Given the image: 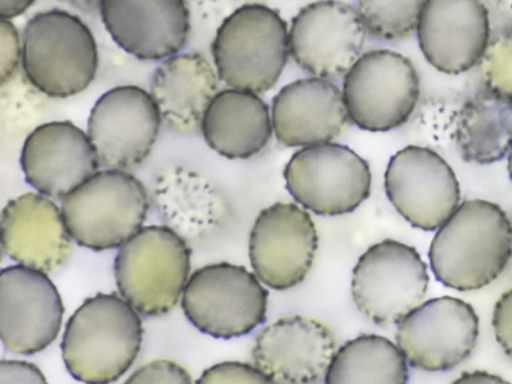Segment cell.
Returning a JSON list of instances; mask_svg holds the SVG:
<instances>
[{"label":"cell","instance_id":"cell-33","mask_svg":"<svg viewBox=\"0 0 512 384\" xmlns=\"http://www.w3.org/2000/svg\"><path fill=\"white\" fill-rule=\"evenodd\" d=\"M492 327L497 343L512 359V287L504 292L495 303Z\"/></svg>","mask_w":512,"mask_h":384},{"label":"cell","instance_id":"cell-4","mask_svg":"<svg viewBox=\"0 0 512 384\" xmlns=\"http://www.w3.org/2000/svg\"><path fill=\"white\" fill-rule=\"evenodd\" d=\"M211 52L218 77L232 89L266 92L288 60L287 23L265 4H243L222 21Z\"/></svg>","mask_w":512,"mask_h":384},{"label":"cell","instance_id":"cell-1","mask_svg":"<svg viewBox=\"0 0 512 384\" xmlns=\"http://www.w3.org/2000/svg\"><path fill=\"white\" fill-rule=\"evenodd\" d=\"M512 257V223L496 203L465 200L434 234L428 258L435 278L458 291L481 289Z\"/></svg>","mask_w":512,"mask_h":384},{"label":"cell","instance_id":"cell-24","mask_svg":"<svg viewBox=\"0 0 512 384\" xmlns=\"http://www.w3.org/2000/svg\"><path fill=\"white\" fill-rule=\"evenodd\" d=\"M201 131L207 145L228 159H247L259 153L272 134L269 107L256 93L225 89L206 109Z\"/></svg>","mask_w":512,"mask_h":384},{"label":"cell","instance_id":"cell-25","mask_svg":"<svg viewBox=\"0 0 512 384\" xmlns=\"http://www.w3.org/2000/svg\"><path fill=\"white\" fill-rule=\"evenodd\" d=\"M453 137L464 161H500L512 149V98L487 87L477 91L457 111Z\"/></svg>","mask_w":512,"mask_h":384},{"label":"cell","instance_id":"cell-37","mask_svg":"<svg viewBox=\"0 0 512 384\" xmlns=\"http://www.w3.org/2000/svg\"><path fill=\"white\" fill-rule=\"evenodd\" d=\"M507 170L512 181V149L510 150L507 158Z\"/></svg>","mask_w":512,"mask_h":384},{"label":"cell","instance_id":"cell-7","mask_svg":"<svg viewBox=\"0 0 512 384\" xmlns=\"http://www.w3.org/2000/svg\"><path fill=\"white\" fill-rule=\"evenodd\" d=\"M268 291L242 265L218 262L195 270L185 285L181 306L201 332L230 339L252 332L266 320Z\"/></svg>","mask_w":512,"mask_h":384},{"label":"cell","instance_id":"cell-17","mask_svg":"<svg viewBox=\"0 0 512 384\" xmlns=\"http://www.w3.org/2000/svg\"><path fill=\"white\" fill-rule=\"evenodd\" d=\"M337 350L329 326L293 315L265 326L251 354L253 364L278 384H316L324 380Z\"/></svg>","mask_w":512,"mask_h":384},{"label":"cell","instance_id":"cell-21","mask_svg":"<svg viewBox=\"0 0 512 384\" xmlns=\"http://www.w3.org/2000/svg\"><path fill=\"white\" fill-rule=\"evenodd\" d=\"M72 240L61 208L40 193L21 194L1 212L2 249L19 265L52 272L69 259Z\"/></svg>","mask_w":512,"mask_h":384},{"label":"cell","instance_id":"cell-13","mask_svg":"<svg viewBox=\"0 0 512 384\" xmlns=\"http://www.w3.org/2000/svg\"><path fill=\"white\" fill-rule=\"evenodd\" d=\"M317 248V229L310 214L295 203L276 202L255 219L248 255L261 283L282 291L306 278Z\"/></svg>","mask_w":512,"mask_h":384},{"label":"cell","instance_id":"cell-31","mask_svg":"<svg viewBox=\"0 0 512 384\" xmlns=\"http://www.w3.org/2000/svg\"><path fill=\"white\" fill-rule=\"evenodd\" d=\"M123 384H193V381L183 366L158 359L138 367Z\"/></svg>","mask_w":512,"mask_h":384},{"label":"cell","instance_id":"cell-14","mask_svg":"<svg viewBox=\"0 0 512 384\" xmlns=\"http://www.w3.org/2000/svg\"><path fill=\"white\" fill-rule=\"evenodd\" d=\"M366 29L357 9L342 1L312 2L293 17L289 52L312 77L336 79L360 57Z\"/></svg>","mask_w":512,"mask_h":384},{"label":"cell","instance_id":"cell-23","mask_svg":"<svg viewBox=\"0 0 512 384\" xmlns=\"http://www.w3.org/2000/svg\"><path fill=\"white\" fill-rule=\"evenodd\" d=\"M218 75L199 53L166 59L153 72L149 93L165 125L180 133L193 132L218 93Z\"/></svg>","mask_w":512,"mask_h":384},{"label":"cell","instance_id":"cell-34","mask_svg":"<svg viewBox=\"0 0 512 384\" xmlns=\"http://www.w3.org/2000/svg\"><path fill=\"white\" fill-rule=\"evenodd\" d=\"M0 384H48V382L35 364L23 360L2 359Z\"/></svg>","mask_w":512,"mask_h":384},{"label":"cell","instance_id":"cell-2","mask_svg":"<svg viewBox=\"0 0 512 384\" xmlns=\"http://www.w3.org/2000/svg\"><path fill=\"white\" fill-rule=\"evenodd\" d=\"M143 337L139 313L118 294L87 298L68 319L61 350L70 375L85 384H111L133 364Z\"/></svg>","mask_w":512,"mask_h":384},{"label":"cell","instance_id":"cell-11","mask_svg":"<svg viewBox=\"0 0 512 384\" xmlns=\"http://www.w3.org/2000/svg\"><path fill=\"white\" fill-rule=\"evenodd\" d=\"M396 330V345L408 364L428 372L451 370L472 353L479 317L466 301L441 296L411 311Z\"/></svg>","mask_w":512,"mask_h":384},{"label":"cell","instance_id":"cell-36","mask_svg":"<svg viewBox=\"0 0 512 384\" xmlns=\"http://www.w3.org/2000/svg\"><path fill=\"white\" fill-rule=\"evenodd\" d=\"M33 3L31 0H0L1 20L9 21L25 12Z\"/></svg>","mask_w":512,"mask_h":384},{"label":"cell","instance_id":"cell-27","mask_svg":"<svg viewBox=\"0 0 512 384\" xmlns=\"http://www.w3.org/2000/svg\"><path fill=\"white\" fill-rule=\"evenodd\" d=\"M408 362L399 347L377 334H362L336 351L324 384H408Z\"/></svg>","mask_w":512,"mask_h":384},{"label":"cell","instance_id":"cell-22","mask_svg":"<svg viewBox=\"0 0 512 384\" xmlns=\"http://www.w3.org/2000/svg\"><path fill=\"white\" fill-rule=\"evenodd\" d=\"M271 120L277 140L287 147L329 143L343 134L349 116L343 94L328 79H297L273 97Z\"/></svg>","mask_w":512,"mask_h":384},{"label":"cell","instance_id":"cell-20","mask_svg":"<svg viewBox=\"0 0 512 384\" xmlns=\"http://www.w3.org/2000/svg\"><path fill=\"white\" fill-rule=\"evenodd\" d=\"M99 11L114 42L142 60L179 54L189 36L190 13L181 0H104Z\"/></svg>","mask_w":512,"mask_h":384},{"label":"cell","instance_id":"cell-12","mask_svg":"<svg viewBox=\"0 0 512 384\" xmlns=\"http://www.w3.org/2000/svg\"><path fill=\"white\" fill-rule=\"evenodd\" d=\"M386 195L413 227L437 230L460 205V187L451 166L428 147L409 145L389 160Z\"/></svg>","mask_w":512,"mask_h":384},{"label":"cell","instance_id":"cell-19","mask_svg":"<svg viewBox=\"0 0 512 384\" xmlns=\"http://www.w3.org/2000/svg\"><path fill=\"white\" fill-rule=\"evenodd\" d=\"M20 164L38 193L63 200L98 172L100 162L87 133L70 121H52L26 137Z\"/></svg>","mask_w":512,"mask_h":384},{"label":"cell","instance_id":"cell-6","mask_svg":"<svg viewBox=\"0 0 512 384\" xmlns=\"http://www.w3.org/2000/svg\"><path fill=\"white\" fill-rule=\"evenodd\" d=\"M149 210L142 182L125 170L96 172L62 200L72 239L95 251L121 247L141 228Z\"/></svg>","mask_w":512,"mask_h":384},{"label":"cell","instance_id":"cell-35","mask_svg":"<svg viewBox=\"0 0 512 384\" xmlns=\"http://www.w3.org/2000/svg\"><path fill=\"white\" fill-rule=\"evenodd\" d=\"M451 384H511L501 376L484 370L466 371Z\"/></svg>","mask_w":512,"mask_h":384},{"label":"cell","instance_id":"cell-18","mask_svg":"<svg viewBox=\"0 0 512 384\" xmlns=\"http://www.w3.org/2000/svg\"><path fill=\"white\" fill-rule=\"evenodd\" d=\"M425 59L445 74L479 64L490 42L489 12L475 0L423 1L417 24Z\"/></svg>","mask_w":512,"mask_h":384},{"label":"cell","instance_id":"cell-3","mask_svg":"<svg viewBox=\"0 0 512 384\" xmlns=\"http://www.w3.org/2000/svg\"><path fill=\"white\" fill-rule=\"evenodd\" d=\"M21 44L25 77L49 97L76 95L95 77V38L77 15L56 8L34 14L23 29Z\"/></svg>","mask_w":512,"mask_h":384},{"label":"cell","instance_id":"cell-28","mask_svg":"<svg viewBox=\"0 0 512 384\" xmlns=\"http://www.w3.org/2000/svg\"><path fill=\"white\" fill-rule=\"evenodd\" d=\"M423 1H359L358 12L366 31L385 41H400L416 30Z\"/></svg>","mask_w":512,"mask_h":384},{"label":"cell","instance_id":"cell-32","mask_svg":"<svg viewBox=\"0 0 512 384\" xmlns=\"http://www.w3.org/2000/svg\"><path fill=\"white\" fill-rule=\"evenodd\" d=\"M1 84L9 81L22 57V44L18 31L11 21L1 20Z\"/></svg>","mask_w":512,"mask_h":384},{"label":"cell","instance_id":"cell-26","mask_svg":"<svg viewBox=\"0 0 512 384\" xmlns=\"http://www.w3.org/2000/svg\"><path fill=\"white\" fill-rule=\"evenodd\" d=\"M154 195L159 213L175 231L202 232L214 226L223 212L215 187L185 167H171L160 174Z\"/></svg>","mask_w":512,"mask_h":384},{"label":"cell","instance_id":"cell-16","mask_svg":"<svg viewBox=\"0 0 512 384\" xmlns=\"http://www.w3.org/2000/svg\"><path fill=\"white\" fill-rule=\"evenodd\" d=\"M64 306L46 273L22 265L0 273V333L4 348L31 355L44 350L57 337Z\"/></svg>","mask_w":512,"mask_h":384},{"label":"cell","instance_id":"cell-5","mask_svg":"<svg viewBox=\"0 0 512 384\" xmlns=\"http://www.w3.org/2000/svg\"><path fill=\"white\" fill-rule=\"evenodd\" d=\"M190 258L189 246L169 226L143 227L116 254V285L139 314L162 316L172 310L184 291Z\"/></svg>","mask_w":512,"mask_h":384},{"label":"cell","instance_id":"cell-30","mask_svg":"<svg viewBox=\"0 0 512 384\" xmlns=\"http://www.w3.org/2000/svg\"><path fill=\"white\" fill-rule=\"evenodd\" d=\"M195 384H278L256 365L224 361L205 369Z\"/></svg>","mask_w":512,"mask_h":384},{"label":"cell","instance_id":"cell-9","mask_svg":"<svg viewBox=\"0 0 512 384\" xmlns=\"http://www.w3.org/2000/svg\"><path fill=\"white\" fill-rule=\"evenodd\" d=\"M343 99L351 122L363 130L388 131L404 124L420 96L410 59L388 50L362 54L344 75Z\"/></svg>","mask_w":512,"mask_h":384},{"label":"cell","instance_id":"cell-29","mask_svg":"<svg viewBox=\"0 0 512 384\" xmlns=\"http://www.w3.org/2000/svg\"><path fill=\"white\" fill-rule=\"evenodd\" d=\"M479 64L485 87L512 98V29L489 42Z\"/></svg>","mask_w":512,"mask_h":384},{"label":"cell","instance_id":"cell-15","mask_svg":"<svg viewBox=\"0 0 512 384\" xmlns=\"http://www.w3.org/2000/svg\"><path fill=\"white\" fill-rule=\"evenodd\" d=\"M162 118L150 93L136 85H121L93 105L87 134L100 164L125 170L141 163L151 151Z\"/></svg>","mask_w":512,"mask_h":384},{"label":"cell","instance_id":"cell-8","mask_svg":"<svg viewBox=\"0 0 512 384\" xmlns=\"http://www.w3.org/2000/svg\"><path fill=\"white\" fill-rule=\"evenodd\" d=\"M426 263L410 245L384 239L371 245L354 266L351 293L357 309L380 326L399 324L424 302Z\"/></svg>","mask_w":512,"mask_h":384},{"label":"cell","instance_id":"cell-10","mask_svg":"<svg viewBox=\"0 0 512 384\" xmlns=\"http://www.w3.org/2000/svg\"><path fill=\"white\" fill-rule=\"evenodd\" d=\"M283 175L294 200L318 215L350 213L371 191L367 162L349 147L333 142L296 151Z\"/></svg>","mask_w":512,"mask_h":384}]
</instances>
